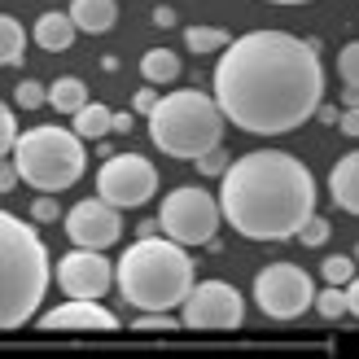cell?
<instances>
[{
  "instance_id": "1",
  "label": "cell",
  "mask_w": 359,
  "mask_h": 359,
  "mask_svg": "<svg viewBox=\"0 0 359 359\" xmlns=\"http://www.w3.org/2000/svg\"><path fill=\"white\" fill-rule=\"evenodd\" d=\"M215 101L250 136L298 132L325 105V66L311 40L290 31H250L215 66Z\"/></svg>"
},
{
  "instance_id": "2",
  "label": "cell",
  "mask_w": 359,
  "mask_h": 359,
  "mask_svg": "<svg viewBox=\"0 0 359 359\" xmlns=\"http://www.w3.org/2000/svg\"><path fill=\"white\" fill-rule=\"evenodd\" d=\"M219 206L241 237L290 241L316 215V180L294 154L255 149L219 175Z\"/></svg>"
},
{
  "instance_id": "3",
  "label": "cell",
  "mask_w": 359,
  "mask_h": 359,
  "mask_svg": "<svg viewBox=\"0 0 359 359\" xmlns=\"http://www.w3.org/2000/svg\"><path fill=\"white\" fill-rule=\"evenodd\" d=\"M193 259L189 245L163 237H140L118 259V294L136 311H175L193 294Z\"/></svg>"
},
{
  "instance_id": "4",
  "label": "cell",
  "mask_w": 359,
  "mask_h": 359,
  "mask_svg": "<svg viewBox=\"0 0 359 359\" xmlns=\"http://www.w3.org/2000/svg\"><path fill=\"white\" fill-rule=\"evenodd\" d=\"M48 250L27 219L0 215V329L13 333L40 311L48 294Z\"/></svg>"
},
{
  "instance_id": "5",
  "label": "cell",
  "mask_w": 359,
  "mask_h": 359,
  "mask_svg": "<svg viewBox=\"0 0 359 359\" xmlns=\"http://www.w3.org/2000/svg\"><path fill=\"white\" fill-rule=\"evenodd\" d=\"M224 110L219 101L197 93V88H180V93L158 97L154 114H149V140L167 158H184L197 163L202 154H210L224 140Z\"/></svg>"
},
{
  "instance_id": "6",
  "label": "cell",
  "mask_w": 359,
  "mask_h": 359,
  "mask_svg": "<svg viewBox=\"0 0 359 359\" xmlns=\"http://www.w3.org/2000/svg\"><path fill=\"white\" fill-rule=\"evenodd\" d=\"M9 158L22 171V184H31L35 193H66L70 184H79V175L88 167L83 136L57 128V123H40V128L22 132Z\"/></svg>"
},
{
  "instance_id": "7",
  "label": "cell",
  "mask_w": 359,
  "mask_h": 359,
  "mask_svg": "<svg viewBox=\"0 0 359 359\" xmlns=\"http://www.w3.org/2000/svg\"><path fill=\"white\" fill-rule=\"evenodd\" d=\"M224 219V206L219 197H210L206 189L197 184H180L163 197V210H158V224L171 241L180 245H210L215 232H219Z\"/></svg>"
},
{
  "instance_id": "8",
  "label": "cell",
  "mask_w": 359,
  "mask_h": 359,
  "mask_svg": "<svg viewBox=\"0 0 359 359\" xmlns=\"http://www.w3.org/2000/svg\"><path fill=\"white\" fill-rule=\"evenodd\" d=\"M255 302L267 320H298L316 307V285L298 263H267L255 276Z\"/></svg>"
},
{
  "instance_id": "9",
  "label": "cell",
  "mask_w": 359,
  "mask_h": 359,
  "mask_svg": "<svg viewBox=\"0 0 359 359\" xmlns=\"http://www.w3.org/2000/svg\"><path fill=\"white\" fill-rule=\"evenodd\" d=\"M97 193L118 210L145 206L158 193V171H154L149 158H140V154H114V158H105L101 171H97Z\"/></svg>"
},
{
  "instance_id": "10",
  "label": "cell",
  "mask_w": 359,
  "mask_h": 359,
  "mask_svg": "<svg viewBox=\"0 0 359 359\" xmlns=\"http://www.w3.org/2000/svg\"><path fill=\"white\" fill-rule=\"evenodd\" d=\"M241 320H245L241 294L232 290L228 280H202V285H193V294L184 298L180 325L197 329V333H232V329H241Z\"/></svg>"
},
{
  "instance_id": "11",
  "label": "cell",
  "mask_w": 359,
  "mask_h": 359,
  "mask_svg": "<svg viewBox=\"0 0 359 359\" xmlns=\"http://www.w3.org/2000/svg\"><path fill=\"white\" fill-rule=\"evenodd\" d=\"M57 285L66 298H105V290L118 285V267H110V259L101 250L75 245L57 263Z\"/></svg>"
},
{
  "instance_id": "12",
  "label": "cell",
  "mask_w": 359,
  "mask_h": 359,
  "mask_svg": "<svg viewBox=\"0 0 359 359\" xmlns=\"http://www.w3.org/2000/svg\"><path fill=\"white\" fill-rule=\"evenodd\" d=\"M66 237L75 241V245H88V250H110L123 237L118 206H110L101 193L75 202V206H70V215H66Z\"/></svg>"
},
{
  "instance_id": "13",
  "label": "cell",
  "mask_w": 359,
  "mask_h": 359,
  "mask_svg": "<svg viewBox=\"0 0 359 359\" xmlns=\"http://www.w3.org/2000/svg\"><path fill=\"white\" fill-rule=\"evenodd\" d=\"M44 333H114L118 316L110 307H101V298H66L62 307H53L40 316Z\"/></svg>"
},
{
  "instance_id": "14",
  "label": "cell",
  "mask_w": 359,
  "mask_h": 359,
  "mask_svg": "<svg viewBox=\"0 0 359 359\" xmlns=\"http://www.w3.org/2000/svg\"><path fill=\"white\" fill-rule=\"evenodd\" d=\"M329 193L346 215H359V149H351L346 158H337L329 171Z\"/></svg>"
},
{
  "instance_id": "15",
  "label": "cell",
  "mask_w": 359,
  "mask_h": 359,
  "mask_svg": "<svg viewBox=\"0 0 359 359\" xmlns=\"http://www.w3.org/2000/svg\"><path fill=\"white\" fill-rule=\"evenodd\" d=\"M75 18L70 13H57V9H48L40 13V22H35V44L48 48V53H66L70 44H75Z\"/></svg>"
},
{
  "instance_id": "16",
  "label": "cell",
  "mask_w": 359,
  "mask_h": 359,
  "mask_svg": "<svg viewBox=\"0 0 359 359\" xmlns=\"http://www.w3.org/2000/svg\"><path fill=\"white\" fill-rule=\"evenodd\" d=\"M70 18H75V27L88 31V35H101L118 22V5L114 0H70Z\"/></svg>"
},
{
  "instance_id": "17",
  "label": "cell",
  "mask_w": 359,
  "mask_h": 359,
  "mask_svg": "<svg viewBox=\"0 0 359 359\" xmlns=\"http://www.w3.org/2000/svg\"><path fill=\"white\" fill-rule=\"evenodd\" d=\"M48 105H53L57 114H79L83 105H88V88H83V79H75V75L53 79V88H48Z\"/></svg>"
},
{
  "instance_id": "18",
  "label": "cell",
  "mask_w": 359,
  "mask_h": 359,
  "mask_svg": "<svg viewBox=\"0 0 359 359\" xmlns=\"http://www.w3.org/2000/svg\"><path fill=\"white\" fill-rule=\"evenodd\" d=\"M75 118V132L83 136V140H101L105 132H114V110L110 105H97V101H88L79 114H70Z\"/></svg>"
},
{
  "instance_id": "19",
  "label": "cell",
  "mask_w": 359,
  "mask_h": 359,
  "mask_svg": "<svg viewBox=\"0 0 359 359\" xmlns=\"http://www.w3.org/2000/svg\"><path fill=\"white\" fill-rule=\"evenodd\" d=\"M140 75L149 83H175L180 79V57L171 48H149L145 57H140Z\"/></svg>"
},
{
  "instance_id": "20",
  "label": "cell",
  "mask_w": 359,
  "mask_h": 359,
  "mask_svg": "<svg viewBox=\"0 0 359 359\" xmlns=\"http://www.w3.org/2000/svg\"><path fill=\"white\" fill-rule=\"evenodd\" d=\"M22 53H27V31L13 13L0 18V62L5 66H22Z\"/></svg>"
},
{
  "instance_id": "21",
  "label": "cell",
  "mask_w": 359,
  "mask_h": 359,
  "mask_svg": "<svg viewBox=\"0 0 359 359\" xmlns=\"http://www.w3.org/2000/svg\"><path fill=\"white\" fill-rule=\"evenodd\" d=\"M184 44H189V53H224L228 44H232V35L224 31V27H189L184 31Z\"/></svg>"
},
{
  "instance_id": "22",
  "label": "cell",
  "mask_w": 359,
  "mask_h": 359,
  "mask_svg": "<svg viewBox=\"0 0 359 359\" xmlns=\"http://www.w3.org/2000/svg\"><path fill=\"white\" fill-rule=\"evenodd\" d=\"M316 311L325 316V320H342L351 311V302H346V285H329V290H320L316 294Z\"/></svg>"
},
{
  "instance_id": "23",
  "label": "cell",
  "mask_w": 359,
  "mask_h": 359,
  "mask_svg": "<svg viewBox=\"0 0 359 359\" xmlns=\"http://www.w3.org/2000/svg\"><path fill=\"white\" fill-rule=\"evenodd\" d=\"M320 272H325V280H329V285H346V280L355 276V255H329Z\"/></svg>"
},
{
  "instance_id": "24",
  "label": "cell",
  "mask_w": 359,
  "mask_h": 359,
  "mask_svg": "<svg viewBox=\"0 0 359 359\" xmlns=\"http://www.w3.org/2000/svg\"><path fill=\"white\" fill-rule=\"evenodd\" d=\"M337 75H342L346 88H359V40H351L342 53H337Z\"/></svg>"
},
{
  "instance_id": "25",
  "label": "cell",
  "mask_w": 359,
  "mask_h": 359,
  "mask_svg": "<svg viewBox=\"0 0 359 359\" xmlns=\"http://www.w3.org/2000/svg\"><path fill=\"white\" fill-rule=\"evenodd\" d=\"M44 101H48V88H40L35 79H22L13 88V105H22V110H40Z\"/></svg>"
},
{
  "instance_id": "26",
  "label": "cell",
  "mask_w": 359,
  "mask_h": 359,
  "mask_svg": "<svg viewBox=\"0 0 359 359\" xmlns=\"http://www.w3.org/2000/svg\"><path fill=\"white\" fill-rule=\"evenodd\" d=\"M132 329H136V333H171V329H180V325H175L167 311H140Z\"/></svg>"
},
{
  "instance_id": "27",
  "label": "cell",
  "mask_w": 359,
  "mask_h": 359,
  "mask_svg": "<svg viewBox=\"0 0 359 359\" xmlns=\"http://www.w3.org/2000/svg\"><path fill=\"white\" fill-rule=\"evenodd\" d=\"M329 232H333V228H329V219H320V215H311V219L302 224V232H298V241L316 250V245H325V241H329Z\"/></svg>"
},
{
  "instance_id": "28",
  "label": "cell",
  "mask_w": 359,
  "mask_h": 359,
  "mask_svg": "<svg viewBox=\"0 0 359 359\" xmlns=\"http://www.w3.org/2000/svg\"><path fill=\"white\" fill-rule=\"evenodd\" d=\"M18 149V118H13V110L5 105V110H0V154H13Z\"/></svg>"
},
{
  "instance_id": "29",
  "label": "cell",
  "mask_w": 359,
  "mask_h": 359,
  "mask_svg": "<svg viewBox=\"0 0 359 359\" xmlns=\"http://www.w3.org/2000/svg\"><path fill=\"white\" fill-rule=\"evenodd\" d=\"M228 167H232V158H228L219 145H215L210 154H202V158H197V171H202V175H224Z\"/></svg>"
},
{
  "instance_id": "30",
  "label": "cell",
  "mask_w": 359,
  "mask_h": 359,
  "mask_svg": "<svg viewBox=\"0 0 359 359\" xmlns=\"http://www.w3.org/2000/svg\"><path fill=\"white\" fill-rule=\"evenodd\" d=\"M57 202H53V193H44V197H35V202H31V219L35 224H53V219H57Z\"/></svg>"
},
{
  "instance_id": "31",
  "label": "cell",
  "mask_w": 359,
  "mask_h": 359,
  "mask_svg": "<svg viewBox=\"0 0 359 359\" xmlns=\"http://www.w3.org/2000/svg\"><path fill=\"white\" fill-rule=\"evenodd\" d=\"M18 180H22V171H18V163L9 158V163L0 167V193H13V189H18Z\"/></svg>"
},
{
  "instance_id": "32",
  "label": "cell",
  "mask_w": 359,
  "mask_h": 359,
  "mask_svg": "<svg viewBox=\"0 0 359 359\" xmlns=\"http://www.w3.org/2000/svg\"><path fill=\"white\" fill-rule=\"evenodd\" d=\"M154 105H158V97H154V88H140V93L132 97V110H136V114H154Z\"/></svg>"
},
{
  "instance_id": "33",
  "label": "cell",
  "mask_w": 359,
  "mask_h": 359,
  "mask_svg": "<svg viewBox=\"0 0 359 359\" xmlns=\"http://www.w3.org/2000/svg\"><path fill=\"white\" fill-rule=\"evenodd\" d=\"M337 128H342L346 136H359V105H351V110H342V118H337Z\"/></svg>"
},
{
  "instance_id": "34",
  "label": "cell",
  "mask_w": 359,
  "mask_h": 359,
  "mask_svg": "<svg viewBox=\"0 0 359 359\" xmlns=\"http://www.w3.org/2000/svg\"><path fill=\"white\" fill-rule=\"evenodd\" d=\"M346 302H351V316H359V276L346 280Z\"/></svg>"
},
{
  "instance_id": "35",
  "label": "cell",
  "mask_w": 359,
  "mask_h": 359,
  "mask_svg": "<svg viewBox=\"0 0 359 359\" xmlns=\"http://www.w3.org/2000/svg\"><path fill=\"white\" fill-rule=\"evenodd\" d=\"M154 27H175V9L158 5V9H154Z\"/></svg>"
},
{
  "instance_id": "36",
  "label": "cell",
  "mask_w": 359,
  "mask_h": 359,
  "mask_svg": "<svg viewBox=\"0 0 359 359\" xmlns=\"http://www.w3.org/2000/svg\"><path fill=\"white\" fill-rule=\"evenodd\" d=\"M316 118H320V123H337V118H342V114H337L333 105H320V110H316Z\"/></svg>"
},
{
  "instance_id": "37",
  "label": "cell",
  "mask_w": 359,
  "mask_h": 359,
  "mask_svg": "<svg viewBox=\"0 0 359 359\" xmlns=\"http://www.w3.org/2000/svg\"><path fill=\"white\" fill-rule=\"evenodd\" d=\"M114 132H132V114H114Z\"/></svg>"
},
{
  "instance_id": "38",
  "label": "cell",
  "mask_w": 359,
  "mask_h": 359,
  "mask_svg": "<svg viewBox=\"0 0 359 359\" xmlns=\"http://www.w3.org/2000/svg\"><path fill=\"white\" fill-rule=\"evenodd\" d=\"M342 101H346V110H351V105H359V88H346V93H342Z\"/></svg>"
},
{
  "instance_id": "39",
  "label": "cell",
  "mask_w": 359,
  "mask_h": 359,
  "mask_svg": "<svg viewBox=\"0 0 359 359\" xmlns=\"http://www.w3.org/2000/svg\"><path fill=\"white\" fill-rule=\"evenodd\" d=\"M267 5H311V0H267Z\"/></svg>"
}]
</instances>
